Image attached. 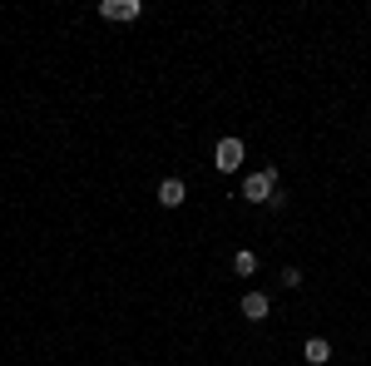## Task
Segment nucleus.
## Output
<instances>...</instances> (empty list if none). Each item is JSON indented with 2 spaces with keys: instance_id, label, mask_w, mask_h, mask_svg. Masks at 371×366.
I'll return each instance as SVG.
<instances>
[{
  "instance_id": "nucleus-1",
  "label": "nucleus",
  "mask_w": 371,
  "mask_h": 366,
  "mask_svg": "<svg viewBox=\"0 0 371 366\" xmlns=\"http://www.w3.org/2000/svg\"><path fill=\"white\" fill-rule=\"evenodd\" d=\"M273 193H278V169H253L243 179V198H253V203H268Z\"/></svg>"
},
{
  "instance_id": "nucleus-2",
  "label": "nucleus",
  "mask_w": 371,
  "mask_h": 366,
  "mask_svg": "<svg viewBox=\"0 0 371 366\" xmlns=\"http://www.w3.org/2000/svg\"><path fill=\"white\" fill-rule=\"evenodd\" d=\"M243 154H248V149H243V139H218L213 164H218L223 174H238V169H243Z\"/></svg>"
},
{
  "instance_id": "nucleus-3",
  "label": "nucleus",
  "mask_w": 371,
  "mask_h": 366,
  "mask_svg": "<svg viewBox=\"0 0 371 366\" xmlns=\"http://www.w3.org/2000/svg\"><path fill=\"white\" fill-rule=\"evenodd\" d=\"M99 15H104V20H139V15H144V5H139V0H104V5H99Z\"/></svg>"
},
{
  "instance_id": "nucleus-4",
  "label": "nucleus",
  "mask_w": 371,
  "mask_h": 366,
  "mask_svg": "<svg viewBox=\"0 0 371 366\" xmlns=\"http://www.w3.org/2000/svg\"><path fill=\"white\" fill-rule=\"evenodd\" d=\"M184 198H188L184 179H164V183H159V203H164V208H179Z\"/></svg>"
},
{
  "instance_id": "nucleus-5",
  "label": "nucleus",
  "mask_w": 371,
  "mask_h": 366,
  "mask_svg": "<svg viewBox=\"0 0 371 366\" xmlns=\"http://www.w3.org/2000/svg\"><path fill=\"white\" fill-rule=\"evenodd\" d=\"M273 312V302H268V292H248L243 297V317H253V322H263Z\"/></svg>"
},
{
  "instance_id": "nucleus-6",
  "label": "nucleus",
  "mask_w": 371,
  "mask_h": 366,
  "mask_svg": "<svg viewBox=\"0 0 371 366\" xmlns=\"http://www.w3.org/2000/svg\"><path fill=\"white\" fill-rule=\"evenodd\" d=\"M302 357H307L312 366H327L332 362V342H327V337H312V342L302 347Z\"/></svg>"
},
{
  "instance_id": "nucleus-7",
  "label": "nucleus",
  "mask_w": 371,
  "mask_h": 366,
  "mask_svg": "<svg viewBox=\"0 0 371 366\" xmlns=\"http://www.w3.org/2000/svg\"><path fill=\"white\" fill-rule=\"evenodd\" d=\"M233 273H238V277H253V273H258V253H248V248H243V253H233Z\"/></svg>"
},
{
  "instance_id": "nucleus-8",
  "label": "nucleus",
  "mask_w": 371,
  "mask_h": 366,
  "mask_svg": "<svg viewBox=\"0 0 371 366\" xmlns=\"http://www.w3.org/2000/svg\"><path fill=\"white\" fill-rule=\"evenodd\" d=\"M282 287H302V273L297 268H282Z\"/></svg>"
}]
</instances>
